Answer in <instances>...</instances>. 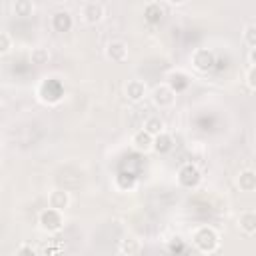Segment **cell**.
Masks as SVG:
<instances>
[{"instance_id":"obj_12","label":"cell","mask_w":256,"mask_h":256,"mask_svg":"<svg viewBox=\"0 0 256 256\" xmlns=\"http://www.w3.org/2000/svg\"><path fill=\"white\" fill-rule=\"evenodd\" d=\"M132 148L138 150V152H144V154L150 152L154 148V136L148 134L144 128L138 130V132H134V136H132Z\"/></svg>"},{"instance_id":"obj_23","label":"cell","mask_w":256,"mask_h":256,"mask_svg":"<svg viewBox=\"0 0 256 256\" xmlns=\"http://www.w3.org/2000/svg\"><path fill=\"white\" fill-rule=\"evenodd\" d=\"M12 48V38L8 32H0V54H8Z\"/></svg>"},{"instance_id":"obj_19","label":"cell","mask_w":256,"mask_h":256,"mask_svg":"<svg viewBox=\"0 0 256 256\" xmlns=\"http://www.w3.org/2000/svg\"><path fill=\"white\" fill-rule=\"evenodd\" d=\"M164 120L160 118V116H148L146 120H144V130L148 132V134H152V136H158V134H162V132H166L164 130Z\"/></svg>"},{"instance_id":"obj_22","label":"cell","mask_w":256,"mask_h":256,"mask_svg":"<svg viewBox=\"0 0 256 256\" xmlns=\"http://www.w3.org/2000/svg\"><path fill=\"white\" fill-rule=\"evenodd\" d=\"M242 38H244V44L250 50L256 48V24H246L244 30H242Z\"/></svg>"},{"instance_id":"obj_17","label":"cell","mask_w":256,"mask_h":256,"mask_svg":"<svg viewBox=\"0 0 256 256\" xmlns=\"http://www.w3.org/2000/svg\"><path fill=\"white\" fill-rule=\"evenodd\" d=\"M238 226L244 234H256V212H252V210L242 212L238 218Z\"/></svg>"},{"instance_id":"obj_4","label":"cell","mask_w":256,"mask_h":256,"mask_svg":"<svg viewBox=\"0 0 256 256\" xmlns=\"http://www.w3.org/2000/svg\"><path fill=\"white\" fill-rule=\"evenodd\" d=\"M178 184L182 186V188H188V190H192V188H198L200 184H202V172H200V168L196 166V164H192V162H188V164H184L180 170H178Z\"/></svg>"},{"instance_id":"obj_7","label":"cell","mask_w":256,"mask_h":256,"mask_svg":"<svg viewBox=\"0 0 256 256\" xmlns=\"http://www.w3.org/2000/svg\"><path fill=\"white\" fill-rule=\"evenodd\" d=\"M124 94L130 102H142L148 96V86L142 80H128L124 86Z\"/></svg>"},{"instance_id":"obj_3","label":"cell","mask_w":256,"mask_h":256,"mask_svg":"<svg viewBox=\"0 0 256 256\" xmlns=\"http://www.w3.org/2000/svg\"><path fill=\"white\" fill-rule=\"evenodd\" d=\"M176 92L164 82V84H158V86H154L152 88V92H150V98H152V102H154V106L156 108H160V110H166V108H172L174 104H176Z\"/></svg>"},{"instance_id":"obj_1","label":"cell","mask_w":256,"mask_h":256,"mask_svg":"<svg viewBox=\"0 0 256 256\" xmlns=\"http://www.w3.org/2000/svg\"><path fill=\"white\" fill-rule=\"evenodd\" d=\"M192 244L202 254H212L220 246V234L212 226H200L192 232Z\"/></svg>"},{"instance_id":"obj_18","label":"cell","mask_w":256,"mask_h":256,"mask_svg":"<svg viewBox=\"0 0 256 256\" xmlns=\"http://www.w3.org/2000/svg\"><path fill=\"white\" fill-rule=\"evenodd\" d=\"M162 16H164V6H162L160 2H150V4H146V8H144V18H146L150 24H158V22L162 20Z\"/></svg>"},{"instance_id":"obj_14","label":"cell","mask_w":256,"mask_h":256,"mask_svg":"<svg viewBox=\"0 0 256 256\" xmlns=\"http://www.w3.org/2000/svg\"><path fill=\"white\" fill-rule=\"evenodd\" d=\"M174 148V138H172V134H168V132H162V134H158V136H154V152L156 154H168L170 150Z\"/></svg>"},{"instance_id":"obj_16","label":"cell","mask_w":256,"mask_h":256,"mask_svg":"<svg viewBox=\"0 0 256 256\" xmlns=\"http://www.w3.org/2000/svg\"><path fill=\"white\" fill-rule=\"evenodd\" d=\"M118 248H120V252L124 256H136L142 250V244H140V240L136 236H126L124 240H120V246Z\"/></svg>"},{"instance_id":"obj_24","label":"cell","mask_w":256,"mask_h":256,"mask_svg":"<svg viewBox=\"0 0 256 256\" xmlns=\"http://www.w3.org/2000/svg\"><path fill=\"white\" fill-rule=\"evenodd\" d=\"M16 256H38V252H36L30 244H22V246L16 250Z\"/></svg>"},{"instance_id":"obj_25","label":"cell","mask_w":256,"mask_h":256,"mask_svg":"<svg viewBox=\"0 0 256 256\" xmlns=\"http://www.w3.org/2000/svg\"><path fill=\"white\" fill-rule=\"evenodd\" d=\"M246 82L252 90H256V66H250V70L246 72Z\"/></svg>"},{"instance_id":"obj_21","label":"cell","mask_w":256,"mask_h":256,"mask_svg":"<svg viewBox=\"0 0 256 256\" xmlns=\"http://www.w3.org/2000/svg\"><path fill=\"white\" fill-rule=\"evenodd\" d=\"M48 60H50L48 48H44V46L32 48V52H30V62H32L34 66H44V64H48Z\"/></svg>"},{"instance_id":"obj_8","label":"cell","mask_w":256,"mask_h":256,"mask_svg":"<svg viewBox=\"0 0 256 256\" xmlns=\"http://www.w3.org/2000/svg\"><path fill=\"white\" fill-rule=\"evenodd\" d=\"M50 22H52V28H54L56 32L64 34V32H70V30H72V26H74V16H72L68 10H56V12L52 14Z\"/></svg>"},{"instance_id":"obj_26","label":"cell","mask_w":256,"mask_h":256,"mask_svg":"<svg viewBox=\"0 0 256 256\" xmlns=\"http://www.w3.org/2000/svg\"><path fill=\"white\" fill-rule=\"evenodd\" d=\"M248 60H250V64H252V66H256V48H252V50H250Z\"/></svg>"},{"instance_id":"obj_6","label":"cell","mask_w":256,"mask_h":256,"mask_svg":"<svg viewBox=\"0 0 256 256\" xmlns=\"http://www.w3.org/2000/svg\"><path fill=\"white\" fill-rule=\"evenodd\" d=\"M80 12H82V18L88 24H98L104 18V4L102 2H96V0H90V2H84L82 4Z\"/></svg>"},{"instance_id":"obj_10","label":"cell","mask_w":256,"mask_h":256,"mask_svg":"<svg viewBox=\"0 0 256 256\" xmlns=\"http://www.w3.org/2000/svg\"><path fill=\"white\" fill-rule=\"evenodd\" d=\"M166 84H168L176 94H180V92L188 90V86H190V78H188V74L182 72V70H172V72L166 76Z\"/></svg>"},{"instance_id":"obj_15","label":"cell","mask_w":256,"mask_h":256,"mask_svg":"<svg viewBox=\"0 0 256 256\" xmlns=\"http://www.w3.org/2000/svg\"><path fill=\"white\" fill-rule=\"evenodd\" d=\"M34 10H36V6L32 0H14L12 2V12L18 18H28L34 14Z\"/></svg>"},{"instance_id":"obj_13","label":"cell","mask_w":256,"mask_h":256,"mask_svg":"<svg viewBox=\"0 0 256 256\" xmlns=\"http://www.w3.org/2000/svg\"><path fill=\"white\" fill-rule=\"evenodd\" d=\"M236 184L242 192H256V170H242L236 178Z\"/></svg>"},{"instance_id":"obj_5","label":"cell","mask_w":256,"mask_h":256,"mask_svg":"<svg viewBox=\"0 0 256 256\" xmlns=\"http://www.w3.org/2000/svg\"><path fill=\"white\" fill-rule=\"evenodd\" d=\"M214 64H216L214 50H210V48H196L192 52V66L198 72H208V70L214 68Z\"/></svg>"},{"instance_id":"obj_2","label":"cell","mask_w":256,"mask_h":256,"mask_svg":"<svg viewBox=\"0 0 256 256\" xmlns=\"http://www.w3.org/2000/svg\"><path fill=\"white\" fill-rule=\"evenodd\" d=\"M38 224L44 232L48 234H56L64 228V212H58L54 208H44L38 216Z\"/></svg>"},{"instance_id":"obj_20","label":"cell","mask_w":256,"mask_h":256,"mask_svg":"<svg viewBox=\"0 0 256 256\" xmlns=\"http://www.w3.org/2000/svg\"><path fill=\"white\" fill-rule=\"evenodd\" d=\"M114 184H116V188H118L120 192H128V190H134V188H136V176L122 172V174H118V176H116Z\"/></svg>"},{"instance_id":"obj_11","label":"cell","mask_w":256,"mask_h":256,"mask_svg":"<svg viewBox=\"0 0 256 256\" xmlns=\"http://www.w3.org/2000/svg\"><path fill=\"white\" fill-rule=\"evenodd\" d=\"M68 206H70V194H68L66 190L54 188V190L48 194V208H54V210H58V212H64Z\"/></svg>"},{"instance_id":"obj_9","label":"cell","mask_w":256,"mask_h":256,"mask_svg":"<svg viewBox=\"0 0 256 256\" xmlns=\"http://www.w3.org/2000/svg\"><path fill=\"white\" fill-rule=\"evenodd\" d=\"M106 58L120 64L128 58V44L122 42V40H112L108 46H106Z\"/></svg>"}]
</instances>
